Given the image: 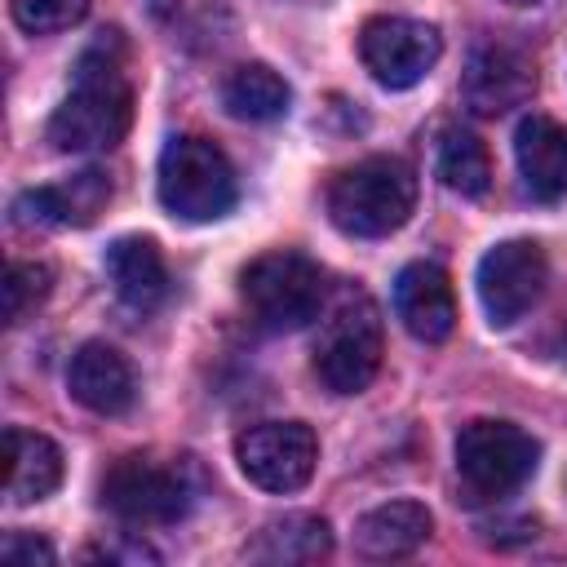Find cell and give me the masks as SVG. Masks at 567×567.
I'll list each match as a JSON object with an SVG mask.
<instances>
[{
    "label": "cell",
    "mask_w": 567,
    "mask_h": 567,
    "mask_svg": "<svg viewBox=\"0 0 567 567\" xmlns=\"http://www.w3.org/2000/svg\"><path fill=\"white\" fill-rule=\"evenodd\" d=\"M133 124V84L124 75L120 31H102L75 62V80L49 115V142L58 151H111Z\"/></svg>",
    "instance_id": "1"
},
{
    "label": "cell",
    "mask_w": 567,
    "mask_h": 567,
    "mask_svg": "<svg viewBox=\"0 0 567 567\" xmlns=\"http://www.w3.org/2000/svg\"><path fill=\"white\" fill-rule=\"evenodd\" d=\"M416 208V173L399 155H368L332 177L328 217L341 235L381 239L394 235Z\"/></svg>",
    "instance_id": "2"
},
{
    "label": "cell",
    "mask_w": 567,
    "mask_h": 567,
    "mask_svg": "<svg viewBox=\"0 0 567 567\" xmlns=\"http://www.w3.org/2000/svg\"><path fill=\"white\" fill-rule=\"evenodd\" d=\"M239 182L226 151L208 137H168L159 155V204L182 221H217L235 208Z\"/></svg>",
    "instance_id": "3"
},
{
    "label": "cell",
    "mask_w": 567,
    "mask_h": 567,
    "mask_svg": "<svg viewBox=\"0 0 567 567\" xmlns=\"http://www.w3.org/2000/svg\"><path fill=\"white\" fill-rule=\"evenodd\" d=\"M239 297L266 332H292L319 315L323 270L297 248H270L239 270Z\"/></svg>",
    "instance_id": "4"
},
{
    "label": "cell",
    "mask_w": 567,
    "mask_h": 567,
    "mask_svg": "<svg viewBox=\"0 0 567 567\" xmlns=\"http://www.w3.org/2000/svg\"><path fill=\"white\" fill-rule=\"evenodd\" d=\"M385 354V332H381V310L368 292H346L332 315L319 328L315 341V372L332 394H359L372 385L377 368Z\"/></svg>",
    "instance_id": "5"
},
{
    "label": "cell",
    "mask_w": 567,
    "mask_h": 567,
    "mask_svg": "<svg viewBox=\"0 0 567 567\" xmlns=\"http://www.w3.org/2000/svg\"><path fill=\"white\" fill-rule=\"evenodd\" d=\"M102 505L133 527H168L186 518L195 505L190 465L142 456V452L120 456L102 478Z\"/></svg>",
    "instance_id": "6"
},
{
    "label": "cell",
    "mask_w": 567,
    "mask_h": 567,
    "mask_svg": "<svg viewBox=\"0 0 567 567\" xmlns=\"http://www.w3.org/2000/svg\"><path fill=\"white\" fill-rule=\"evenodd\" d=\"M540 461V443L514 421H470L456 434V474L474 501H501L518 492Z\"/></svg>",
    "instance_id": "7"
},
{
    "label": "cell",
    "mask_w": 567,
    "mask_h": 567,
    "mask_svg": "<svg viewBox=\"0 0 567 567\" xmlns=\"http://www.w3.org/2000/svg\"><path fill=\"white\" fill-rule=\"evenodd\" d=\"M235 461L261 492H301L319 465V439L306 421H261L235 439Z\"/></svg>",
    "instance_id": "8"
},
{
    "label": "cell",
    "mask_w": 567,
    "mask_h": 567,
    "mask_svg": "<svg viewBox=\"0 0 567 567\" xmlns=\"http://www.w3.org/2000/svg\"><path fill=\"white\" fill-rule=\"evenodd\" d=\"M443 53L439 27L403 13H377L359 27V58L381 89H412L421 84Z\"/></svg>",
    "instance_id": "9"
},
{
    "label": "cell",
    "mask_w": 567,
    "mask_h": 567,
    "mask_svg": "<svg viewBox=\"0 0 567 567\" xmlns=\"http://www.w3.org/2000/svg\"><path fill=\"white\" fill-rule=\"evenodd\" d=\"M545 279H549V261L536 239H501L496 248H487L474 275L487 323L492 328L518 323L540 301Z\"/></svg>",
    "instance_id": "10"
},
{
    "label": "cell",
    "mask_w": 567,
    "mask_h": 567,
    "mask_svg": "<svg viewBox=\"0 0 567 567\" xmlns=\"http://www.w3.org/2000/svg\"><path fill=\"white\" fill-rule=\"evenodd\" d=\"M536 89L532 62L509 44H478L465 62V106L474 115H505L509 106H523Z\"/></svg>",
    "instance_id": "11"
},
{
    "label": "cell",
    "mask_w": 567,
    "mask_h": 567,
    "mask_svg": "<svg viewBox=\"0 0 567 567\" xmlns=\"http://www.w3.org/2000/svg\"><path fill=\"white\" fill-rule=\"evenodd\" d=\"M106 204H111V177L97 168H84L62 182L22 190L13 199V221L18 226H89Z\"/></svg>",
    "instance_id": "12"
},
{
    "label": "cell",
    "mask_w": 567,
    "mask_h": 567,
    "mask_svg": "<svg viewBox=\"0 0 567 567\" xmlns=\"http://www.w3.org/2000/svg\"><path fill=\"white\" fill-rule=\"evenodd\" d=\"M394 315L403 319V328L416 341H425V346L447 341L456 328V297H452L447 270L434 261L403 266L394 279Z\"/></svg>",
    "instance_id": "13"
},
{
    "label": "cell",
    "mask_w": 567,
    "mask_h": 567,
    "mask_svg": "<svg viewBox=\"0 0 567 567\" xmlns=\"http://www.w3.org/2000/svg\"><path fill=\"white\" fill-rule=\"evenodd\" d=\"M66 390L80 408L97 412V416H120L128 412L133 394H137V377H133V363L106 346V341H84L75 354H71V368H66Z\"/></svg>",
    "instance_id": "14"
},
{
    "label": "cell",
    "mask_w": 567,
    "mask_h": 567,
    "mask_svg": "<svg viewBox=\"0 0 567 567\" xmlns=\"http://www.w3.org/2000/svg\"><path fill=\"white\" fill-rule=\"evenodd\" d=\"M514 159L532 199H567V124L549 115H523L514 128Z\"/></svg>",
    "instance_id": "15"
},
{
    "label": "cell",
    "mask_w": 567,
    "mask_h": 567,
    "mask_svg": "<svg viewBox=\"0 0 567 567\" xmlns=\"http://www.w3.org/2000/svg\"><path fill=\"white\" fill-rule=\"evenodd\" d=\"M58 483H62V447L40 430L9 425L4 430V496L13 505H31V501L53 496Z\"/></svg>",
    "instance_id": "16"
},
{
    "label": "cell",
    "mask_w": 567,
    "mask_h": 567,
    "mask_svg": "<svg viewBox=\"0 0 567 567\" xmlns=\"http://www.w3.org/2000/svg\"><path fill=\"white\" fill-rule=\"evenodd\" d=\"M106 279L124 306L155 310L168 292V266H164L159 244L146 235H120L106 248Z\"/></svg>",
    "instance_id": "17"
},
{
    "label": "cell",
    "mask_w": 567,
    "mask_h": 567,
    "mask_svg": "<svg viewBox=\"0 0 567 567\" xmlns=\"http://www.w3.org/2000/svg\"><path fill=\"white\" fill-rule=\"evenodd\" d=\"M434 518L421 501H385L354 523V549L363 558H403L425 545Z\"/></svg>",
    "instance_id": "18"
},
{
    "label": "cell",
    "mask_w": 567,
    "mask_h": 567,
    "mask_svg": "<svg viewBox=\"0 0 567 567\" xmlns=\"http://www.w3.org/2000/svg\"><path fill=\"white\" fill-rule=\"evenodd\" d=\"M221 102H226V111H230L235 120H279V115L288 111L292 93H288V84H284V75H279L275 66H266V62H244V66H235V71L226 75Z\"/></svg>",
    "instance_id": "19"
},
{
    "label": "cell",
    "mask_w": 567,
    "mask_h": 567,
    "mask_svg": "<svg viewBox=\"0 0 567 567\" xmlns=\"http://www.w3.org/2000/svg\"><path fill=\"white\" fill-rule=\"evenodd\" d=\"M328 549H332V532L323 518L288 514V518L266 523L248 554L261 563H315V558H328Z\"/></svg>",
    "instance_id": "20"
},
{
    "label": "cell",
    "mask_w": 567,
    "mask_h": 567,
    "mask_svg": "<svg viewBox=\"0 0 567 567\" xmlns=\"http://www.w3.org/2000/svg\"><path fill=\"white\" fill-rule=\"evenodd\" d=\"M434 168H439L443 186L456 190V195H465V199H478V195L492 186V159H487V146H483L470 128H456V124L439 133Z\"/></svg>",
    "instance_id": "21"
},
{
    "label": "cell",
    "mask_w": 567,
    "mask_h": 567,
    "mask_svg": "<svg viewBox=\"0 0 567 567\" xmlns=\"http://www.w3.org/2000/svg\"><path fill=\"white\" fill-rule=\"evenodd\" d=\"M53 288V270L44 261H9L4 270V319L9 323H22Z\"/></svg>",
    "instance_id": "22"
},
{
    "label": "cell",
    "mask_w": 567,
    "mask_h": 567,
    "mask_svg": "<svg viewBox=\"0 0 567 567\" xmlns=\"http://www.w3.org/2000/svg\"><path fill=\"white\" fill-rule=\"evenodd\" d=\"M89 4L93 0H9V13L27 35H53L75 27L89 13Z\"/></svg>",
    "instance_id": "23"
},
{
    "label": "cell",
    "mask_w": 567,
    "mask_h": 567,
    "mask_svg": "<svg viewBox=\"0 0 567 567\" xmlns=\"http://www.w3.org/2000/svg\"><path fill=\"white\" fill-rule=\"evenodd\" d=\"M0 558L13 563V567H35V563H53V545L40 540V536H27V532H13L4 545H0Z\"/></svg>",
    "instance_id": "24"
},
{
    "label": "cell",
    "mask_w": 567,
    "mask_h": 567,
    "mask_svg": "<svg viewBox=\"0 0 567 567\" xmlns=\"http://www.w3.org/2000/svg\"><path fill=\"white\" fill-rule=\"evenodd\" d=\"M505 4H536V0H505Z\"/></svg>",
    "instance_id": "25"
}]
</instances>
